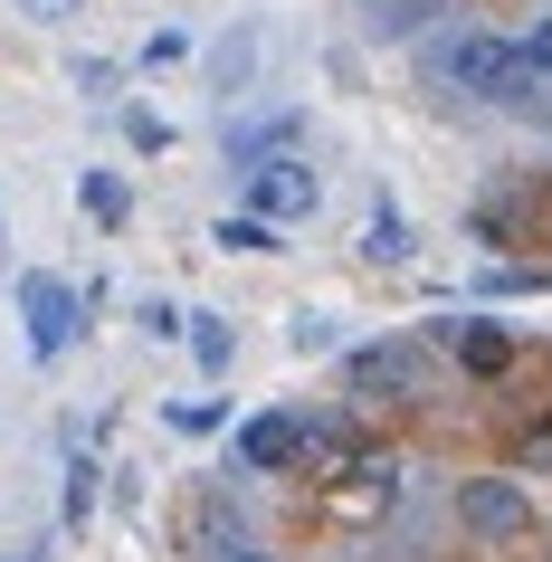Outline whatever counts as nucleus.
<instances>
[{"mask_svg": "<svg viewBox=\"0 0 552 562\" xmlns=\"http://www.w3.org/2000/svg\"><path fill=\"white\" fill-rule=\"evenodd\" d=\"M458 515H466V533H495V543H515V533L533 525L523 486H505V476H466V486H458Z\"/></svg>", "mask_w": 552, "mask_h": 562, "instance_id": "obj_4", "label": "nucleus"}, {"mask_svg": "<svg viewBox=\"0 0 552 562\" xmlns=\"http://www.w3.org/2000/svg\"><path fill=\"white\" fill-rule=\"evenodd\" d=\"M448 353H458L466 372H505V362H515V334L505 325H448Z\"/></svg>", "mask_w": 552, "mask_h": 562, "instance_id": "obj_6", "label": "nucleus"}, {"mask_svg": "<svg viewBox=\"0 0 552 562\" xmlns=\"http://www.w3.org/2000/svg\"><path fill=\"white\" fill-rule=\"evenodd\" d=\"M20 325H30V353L38 362H58L67 344H77V286L48 277V267H30V277H20Z\"/></svg>", "mask_w": 552, "mask_h": 562, "instance_id": "obj_2", "label": "nucleus"}, {"mask_svg": "<svg viewBox=\"0 0 552 562\" xmlns=\"http://www.w3.org/2000/svg\"><path fill=\"white\" fill-rule=\"evenodd\" d=\"M315 201H324V181H315V162H258L248 172V220H267V229H286V220H315Z\"/></svg>", "mask_w": 552, "mask_h": 562, "instance_id": "obj_3", "label": "nucleus"}, {"mask_svg": "<svg viewBox=\"0 0 552 562\" xmlns=\"http://www.w3.org/2000/svg\"><path fill=\"white\" fill-rule=\"evenodd\" d=\"M305 448H315V429H305L295 411H258V419H238V458H248V468H295Z\"/></svg>", "mask_w": 552, "mask_h": 562, "instance_id": "obj_5", "label": "nucleus"}, {"mask_svg": "<svg viewBox=\"0 0 552 562\" xmlns=\"http://www.w3.org/2000/svg\"><path fill=\"white\" fill-rule=\"evenodd\" d=\"M523 468H552V419L533 429V439H523Z\"/></svg>", "mask_w": 552, "mask_h": 562, "instance_id": "obj_15", "label": "nucleus"}, {"mask_svg": "<svg viewBox=\"0 0 552 562\" xmlns=\"http://www.w3.org/2000/svg\"><path fill=\"white\" fill-rule=\"evenodd\" d=\"M219 562H277V553H219Z\"/></svg>", "mask_w": 552, "mask_h": 562, "instance_id": "obj_17", "label": "nucleus"}, {"mask_svg": "<svg viewBox=\"0 0 552 562\" xmlns=\"http://www.w3.org/2000/svg\"><path fill=\"white\" fill-rule=\"evenodd\" d=\"M362 248H372V258H409V220L391 201H372V238H362Z\"/></svg>", "mask_w": 552, "mask_h": 562, "instance_id": "obj_9", "label": "nucleus"}, {"mask_svg": "<svg viewBox=\"0 0 552 562\" xmlns=\"http://www.w3.org/2000/svg\"><path fill=\"white\" fill-rule=\"evenodd\" d=\"M438 77L448 87H466V95H523V58H515V38H448L438 48Z\"/></svg>", "mask_w": 552, "mask_h": 562, "instance_id": "obj_1", "label": "nucleus"}, {"mask_svg": "<svg viewBox=\"0 0 552 562\" xmlns=\"http://www.w3.org/2000/svg\"><path fill=\"white\" fill-rule=\"evenodd\" d=\"M124 144H144V153H162V144H172V134H162V115H153V105H124Z\"/></svg>", "mask_w": 552, "mask_h": 562, "instance_id": "obj_10", "label": "nucleus"}, {"mask_svg": "<svg viewBox=\"0 0 552 562\" xmlns=\"http://www.w3.org/2000/svg\"><path fill=\"white\" fill-rule=\"evenodd\" d=\"M219 248H277V229H267V220H248V210H238V220H219Z\"/></svg>", "mask_w": 552, "mask_h": 562, "instance_id": "obj_11", "label": "nucleus"}, {"mask_svg": "<svg viewBox=\"0 0 552 562\" xmlns=\"http://www.w3.org/2000/svg\"><path fill=\"white\" fill-rule=\"evenodd\" d=\"M77 201H87V220L124 229V220H134V181H124V172H87V181H77Z\"/></svg>", "mask_w": 552, "mask_h": 562, "instance_id": "obj_7", "label": "nucleus"}, {"mask_svg": "<svg viewBox=\"0 0 552 562\" xmlns=\"http://www.w3.org/2000/svg\"><path fill=\"white\" fill-rule=\"evenodd\" d=\"M30 20H77V0H20Z\"/></svg>", "mask_w": 552, "mask_h": 562, "instance_id": "obj_16", "label": "nucleus"}, {"mask_svg": "<svg viewBox=\"0 0 552 562\" xmlns=\"http://www.w3.org/2000/svg\"><path fill=\"white\" fill-rule=\"evenodd\" d=\"M191 353L219 372V362H229V325H219V315H201V325H191Z\"/></svg>", "mask_w": 552, "mask_h": 562, "instance_id": "obj_12", "label": "nucleus"}, {"mask_svg": "<svg viewBox=\"0 0 552 562\" xmlns=\"http://www.w3.org/2000/svg\"><path fill=\"white\" fill-rule=\"evenodd\" d=\"M429 10H438V0H381V30H419Z\"/></svg>", "mask_w": 552, "mask_h": 562, "instance_id": "obj_14", "label": "nucleus"}, {"mask_svg": "<svg viewBox=\"0 0 552 562\" xmlns=\"http://www.w3.org/2000/svg\"><path fill=\"white\" fill-rule=\"evenodd\" d=\"M352 382H362V391H401L409 382V344H372V353H352Z\"/></svg>", "mask_w": 552, "mask_h": 562, "instance_id": "obj_8", "label": "nucleus"}, {"mask_svg": "<svg viewBox=\"0 0 552 562\" xmlns=\"http://www.w3.org/2000/svg\"><path fill=\"white\" fill-rule=\"evenodd\" d=\"M515 58H523V77H552V20L533 38H515Z\"/></svg>", "mask_w": 552, "mask_h": 562, "instance_id": "obj_13", "label": "nucleus"}]
</instances>
